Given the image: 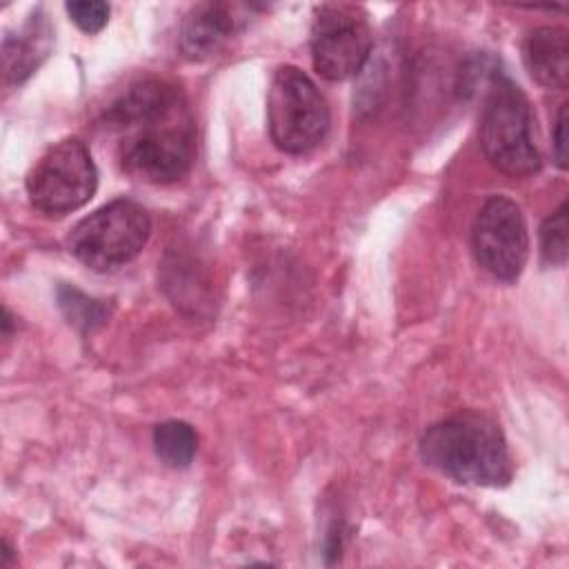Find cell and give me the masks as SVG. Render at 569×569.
<instances>
[{"label": "cell", "mask_w": 569, "mask_h": 569, "mask_svg": "<svg viewBox=\"0 0 569 569\" xmlns=\"http://www.w3.org/2000/svg\"><path fill=\"white\" fill-rule=\"evenodd\" d=\"M102 127L118 164L136 180L169 184L196 160V118L184 93L158 78L129 84L107 109Z\"/></svg>", "instance_id": "1"}, {"label": "cell", "mask_w": 569, "mask_h": 569, "mask_svg": "<svg viewBox=\"0 0 569 569\" xmlns=\"http://www.w3.org/2000/svg\"><path fill=\"white\" fill-rule=\"evenodd\" d=\"M420 456L436 471L462 485L500 487L511 480V458L498 422L480 411H458L431 425Z\"/></svg>", "instance_id": "2"}, {"label": "cell", "mask_w": 569, "mask_h": 569, "mask_svg": "<svg viewBox=\"0 0 569 569\" xmlns=\"http://www.w3.org/2000/svg\"><path fill=\"white\" fill-rule=\"evenodd\" d=\"M480 147L489 164L511 178L533 176L542 164L529 100L507 76L489 82L480 111Z\"/></svg>", "instance_id": "3"}, {"label": "cell", "mask_w": 569, "mask_h": 569, "mask_svg": "<svg viewBox=\"0 0 569 569\" xmlns=\"http://www.w3.org/2000/svg\"><path fill=\"white\" fill-rule=\"evenodd\" d=\"M331 111L318 84L298 67H280L267 93V127L284 153H307L329 133Z\"/></svg>", "instance_id": "4"}, {"label": "cell", "mask_w": 569, "mask_h": 569, "mask_svg": "<svg viewBox=\"0 0 569 569\" xmlns=\"http://www.w3.org/2000/svg\"><path fill=\"white\" fill-rule=\"evenodd\" d=\"M149 236V213L133 200L116 198L71 229L69 251L93 271H113L131 262Z\"/></svg>", "instance_id": "5"}, {"label": "cell", "mask_w": 569, "mask_h": 569, "mask_svg": "<svg viewBox=\"0 0 569 569\" xmlns=\"http://www.w3.org/2000/svg\"><path fill=\"white\" fill-rule=\"evenodd\" d=\"M27 196L47 216H64L87 204L98 189V169L80 138L51 144L29 169Z\"/></svg>", "instance_id": "6"}, {"label": "cell", "mask_w": 569, "mask_h": 569, "mask_svg": "<svg viewBox=\"0 0 569 569\" xmlns=\"http://www.w3.org/2000/svg\"><path fill=\"white\" fill-rule=\"evenodd\" d=\"M313 69L331 82L360 73L369 60L373 36L362 7L347 2L320 4L311 22Z\"/></svg>", "instance_id": "7"}, {"label": "cell", "mask_w": 569, "mask_h": 569, "mask_svg": "<svg viewBox=\"0 0 569 569\" xmlns=\"http://www.w3.org/2000/svg\"><path fill=\"white\" fill-rule=\"evenodd\" d=\"M471 247L487 273L505 282L516 280L529 256L522 209L507 196H489L473 220Z\"/></svg>", "instance_id": "8"}, {"label": "cell", "mask_w": 569, "mask_h": 569, "mask_svg": "<svg viewBox=\"0 0 569 569\" xmlns=\"http://www.w3.org/2000/svg\"><path fill=\"white\" fill-rule=\"evenodd\" d=\"M240 29V18L227 2H200L182 18L178 47L184 58L200 62L220 53Z\"/></svg>", "instance_id": "9"}, {"label": "cell", "mask_w": 569, "mask_h": 569, "mask_svg": "<svg viewBox=\"0 0 569 569\" xmlns=\"http://www.w3.org/2000/svg\"><path fill=\"white\" fill-rule=\"evenodd\" d=\"M522 60L531 78L547 89H567L569 40L562 27H538L522 42Z\"/></svg>", "instance_id": "10"}, {"label": "cell", "mask_w": 569, "mask_h": 569, "mask_svg": "<svg viewBox=\"0 0 569 569\" xmlns=\"http://www.w3.org/2000/svg\"><path fill=\"white\" fill-rule=\"evenodd\" d=\"M51 29L44 18H33L16 36L7 33L2 40V69L7 82H22L47 56Z\"/></svg>", "instance_id": "11"}, {"label": "cell", "mask_w": 569, "mask_h": 569, "mask_svg": "<svg viewBox=\"0 0 569 569\" xmlns=\"http://www.w3.org/2000/svg\"><path fill=\"white\" fill-rule=\"evenodd\" d=\"M156 456L171 469H184L198 451V433L189 422L164 420L153 427Z\"/></svg>", "instance_id": "12"}, {"label": "cell", "mask_w": 569, "mask_h": 569, "mask_svg": "<svg viewBox=\"0 0 569 569\" xmlns=\"http://www.w3.org/2000/svg\"><path fill=\"white\" fill-rule=\"evenodd\" d=\"M58 302L69 322H73L80 329H93L107 320V307L100 300H93L78 291L76 287L60 284L58 289Z\"/></svg>", "instance_id": "13"}, {"label": "cell", "mask_w": 569, "mask_h": 569, "mask_svg": "<svg viewBox=\"0 0 569 569\" xmlns=\"http://www.w3.org/2000/svg\"><path fill=\"white\" fill-rule=\"evenodd\" d=\"M567 200H562L560 207L540 224V256L547 264L560 267L567 262Z\"/></svg>", "instance_id": "14"}, {"label": "cell", "mask_w": 569, "mask_h": 569, "mask_svg": "<svg viewBox=\"0 0 569 569\" xmlns=\"http://www.w3.org/2000/svg\"><path fill=\"white\" fill-rule=\"evenodd\" d=\"M73 24L84 33H98L109 22V4L102 0H73L64 4Z\"/></svg>", "instance_id": "15"}, {"label": "cell", "mask_w": 569, "mask_h": 569, "mask_svg": "<svg viewBox=\"0 0 569 569\" xmlns=\"http://www.w3.org/2000/svg\"><path fill=\"white\" fill-rule=\"evenodd\" d=\"M553 151H556V164H558L560 169H567V104L560 107L558 118H556Z\"/></svg>", "instance_id": "16"}, {"label": "cell", "mask_w": 569, "mask_h": 569, "mask_svg": "<svg viewBox=\"0 0 569 569\" xmlns=\"http://www.w3.org/2000/svg\"><path fill=\"white\" fill-rule=\"evenodd\" d=\"M9 333H11V313H9V309H4L2 311V336L9 338Z\"/></svg>", "instance_id": "17"}, {"label": "cell", "mask_w": 569, "mask_h": 569, "mask_svg": "<svg viewBox=\"0 0 569 569\" xmlns=\"http://www.w3.org/2000/svg\"><path fill=\"white\" fill-rule=\"evenodd\" d=\"M11 565V547H9V542L4 540L2 542V567H9Z\"/></svg>", "instance_id": "18"}]
</instances>
